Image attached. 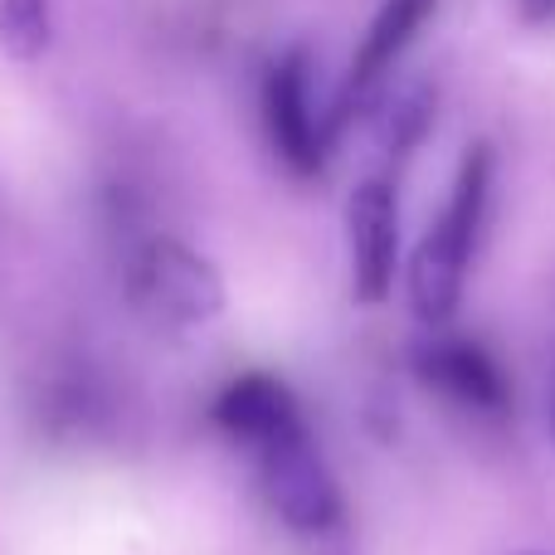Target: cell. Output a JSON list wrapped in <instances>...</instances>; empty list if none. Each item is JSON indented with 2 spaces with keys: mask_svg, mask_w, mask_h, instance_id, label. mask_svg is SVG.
Listing matches in <instances>:
<instances>
[{
  "mask_svg": "<svg viewBox=\"0 0 555 555\" xmlns=\"http://www.w3.org/2000/svg\"><path fill=\"white\" fill-rule=\"evenodd\" d=\"M365 107H375L371 122H375V142H380L385 156H404L410 146H420V137L429 132V117H434V93L424 83H404L395 93H375Z\"/></svg>",
  "mask_w": 555,
  "mask_h": 555,
  "instance_id": "9",
  "label": "cell"
},
{
  "mask_svg": "<svg viewBox=\"0 0 555 555\" xmlns=\"http://www.w3.org/2000/svg\"><path fill=\"white\" fill-rule=\"evenodd\" d=\"M346 263H351V297L380 307L395 293L400 273V195L385 176H365L346 195Z\"/></svg>",
  "mask_w": 555,
  "mask_h": 555,
  "instance_id": "5",
  "label": "cell"
},
{
  "mask_svg": "<svg viewBox=\"0 0 555 555\" xmlns=\"http://www.w3.org/2000/svg\"><path fill=\"white\" fill-rule=\"evenodd\" d=\"M434 10H439V0H385V5L375 10L371 29L361 35L351 68H346L341 93H336L332 122H346L351 113H365V103L385 88V78L395 74V64H400L404 49L414 44V35L434 20Z\"/></svg>",
  "mask_w": 555,
  "mask_h": 555,
  "instance_id": "7",
  "label": "cell"
},
{
  "mask_svg": "<svg viewBox=\"0 0 555 555\" xmlns=\"http://www.w3.org/2000/svg\"><path fill=\"white\" fill-rule=\"evenodd\" d=\"M49 39H54L49 0H0V54L15 64H35L44 59Z\"/></svg>",
  "mask_w": 555,
  "mask_h": 555,
  "instance_id": "10",
  "label": "cell"
},
{
  "mask_svg": "<svg viewBox=\"0 0 555 555\" xmlns=\"http://www.w3.org/2000/svg\"><path fill=\"white\" fill-rule=\"evenodd\" d=\"M210 420L220 434H230L244 449H259V443L278 439V434L297 429L302 420V404H297L293 385L278 380L269 371H244L215 395Z\"/></svg>",
  "mask_w": 555,
  "mask_h": 555,
  "instance_id": "8",
  "label": "cell"
},
{
  "mask_svg": "<svg viewBox=\"0 0 555 555\" xmlns=\"http://www.w3.org/2000/svg\"><path fill=\"white\" fill-rule=\"evenodd\" d=\"M551 434H555V400H551Z\"/></svg>",
  "mask_w": 555,
  "mask_h": 555,
  "instance_id": "12",
  "label": "cell"
},
{
  "mask_svg": "<svg viewBox=\"0 0 555 555\" xmlns=\"http://www.w3.org/2000/svg\"><path fill=\"white\" fill-rule=\"evenodd\" d=\"M488 195H492V146L473 142L459 162V176H453L449 205L424 230V240L410 254V269H404L410 312L429 332L449 326L463 302L473 254H478V234H482V220H488Z\"/></svg>",
  "mask_w": 555,
  "mask_h": 555,
  "instance_id": "1",
  "label": "cell"
},
{
  "mask_svg": "<svg viewBox=\"0 0 555 555\" xmlns=\"http://www.w3.org/2000/svg\"><path fill=\"white\" fill-rule=\"evenodd\" d=\"M414 375L424 390L449 400L463 414L498 420L512 410V380L498 365V356L468 336H443V326L424 346H414Z\"/></svg>",
  "mask_w": 555,
  "mask_h": 555,
  "instance_id": "6",
  "label": "cell"
},
{
  "mask_svg": "<svg viewBox=\"0 0 555 555\" xmlns=\"http://www.w3.org/2000/svg\"><path fill=\"white\" fill-rule=\"evenodd\" d=\"M122 293L142 322L162 326V332H201L224 312L230 293H224V273L191 249L185 240L171 234H152L127 254Z\"/></svg>",
  "mask_w": 555,
  "mask_h": 555,
  "instance_id": "2",
  "label": "cell"
},
{
  "mask_svg": "<svg viewBox=\"0 0 555 555\" xmlns=\"http://www.w3.org/2000/svg\"><path fill=\"white\" fill-rule=\"evenodd\" d=\"M517 10L527 25H551L555 20V0H517Z\"/></svg>",
  "mask_w": 555,
  "mask_h": 555,
  "instance_id": "11",
  "label": "cell"
},
{
  "mask_svg": "<svg viewBox=\"0 0 555 555\" xmlns=\"http://www.w3.org/2000/svg\"><path fill=\"white\" fill-rule=\"evenodd\" d=\"M254 468H259L263 502H269V512L287 531H297V537H326V531L341 527V517H346L341 482H336L332 463L317 449L307 424L259 443L254 449Z\"/></svg>",
  "mask_w": 555,
  "mask_h": 555,
  "instance_id": "3",
  "label": "cell"
},
{
  "mask_svg": "<svg viewBox=\"0 0 555 555\" xmlns=\"http://www.w3.org/2000/svg\"><path fill=\"white\" fill-rule=\"evenodd\" d=\"M263 127H269L273 156L297 181H317L326 171L332 122H322L312 107V59H307V49H287L269 64V74H263Z\"/></svg>",
  "mask_w": 555,
  "mask_h": 555,
  "instance_id": "4",
  "label": "cell"
}]
</instances>
